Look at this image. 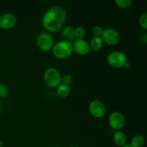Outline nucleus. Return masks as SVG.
<instances>
[{
	"label": "nucleus",
	"mask_w": 147,
	"mask_h": 147,
	"mask_svg": "<svg viewBox=\"0 0 147 147\" xmlns=\"http://www.w3.org/2000/svg\"><path fill=\"white\" fill-rule=\"evenodd\" d=\"M139 26L144 29V30H147V13L144 12L139 17Z\"/></svg>",
	"instance_id": "obj_18"
},
{
	"label": "nucleus",
	"mask_w": 147,
	"mask_h": 147,
	"mask_svg": "<svg viewBox=\"0 0 147 147\" xmlns=\"http://www.w3.org/2000/svg\"><path fill=\"white\" fill-rule=\"evenodd\" d=\"M37 46L41 51L48 52L54 45V39L48 32H41L37 37Z\"/></svg>",
	"instance_id": "obj_5"
},
{
	"label": "nucleus",
	"mask_w": 147,
	"mask_h": 147,
	"mask_svg": "<svg viewBox=\"0 0 147 147\" xmlns=\"http://www.w3.org/2000/svg\"><path fill=\"white\" fill-rule=\"evenodd\" d=\"M109 123L113 130L121 131L126 124V119L123 113L119 111H113L109 116Z\"/></svg>",
	"instance_id": "obj_7"
},
{
	"label": "nucleus",
	"mask_w": 147,
	"mask_h": 147,
	"mask_svg": "<svg viewBox=\"0 0 147 147\" xmlns=\"http://www.w3.org/2000/svg\"><path fill=\"white\" fill-rule=\"evenodd\" d=\"M62 36L64 38V40L68 42H73L75 40L74 35V27L71 26H66L62 29Z\"/></svg>",
	"instance_id": "obj_12"
},
{
	"label": "nucleus",
	"mask_w": 147,
	"mask_h": 147,
	"mask_svg": "<svg viewBox=\"0 0 147 147\" xmlns=\"http://www.w3.org/2000/svg\"><path fill=\"white\" fill-rule=\"evenodd\" d=\"M128 62L126 54L121 51H113L107 57V63L114 68H123Z\"/></svg>",
	"instance_id": "obj_4"
},
{
	"label": "nucleus",
	"mask_w": 147,
	"mask_h": 147,
	"mask_svg": "<svg viewBox=\"0 0 147 147\" xmlns=\"http://www.w3.org/2000/svg\"><path fill=\"white\" fill-rule=\"evenodd\" d=\"M2 144H3V143H2V141H1V139H0V147H1V146H2Z\"/></svg>",
	"instance_id": "obj_25"
},
{
	"label": "nucleus",
	"mask_w": 147,
	"mask_h": 147,
	"mask_svg": "<svg viewBox=\"0 0 147 147\" xmlns=\"http://www.w3.org/2000/svg\"><path fill=\"white\" fill-rule=\"evenodd\" d=\"M51 50L55 57L60 60H65L73 54V45L71 42L61 40L55 43Z\"/></svg>",
	"instance_id": "obj_2"
},
{
	"label": "nucleus",
	"mask_w": 147,
	"mask_h": 147,
	"mask_svg": "<svg viewBox=\"0 0 147 147\" xmlns=\"http://www.w3.org/2000/svg\"><path fill=\"white\" fill-rule=\"evenodd\" d=\"M103 30L104 29L101 26L96 25L92 28V33H93V36H95V37H101L102 34L103 32Z\"/></svg>",
	"instance_id": "obj_20"
},
{
	"label": "nucleus",
	"mask_w": 147,
	"mask_h": 147,
	"mask_svg": "<svg viewBox=\"0 0 147 147\" xmlns=\"http://www.w3.org/2000/svg\"><path fill=\"white\" fill-rule=\"evenodd\" d=\"M73 78L71 75L70 74H65L62 76L61 77V83L67 86H70L73 83Z\"/></svg>",
	"instance_id": "obj_19"
},
{
	"label": "nucleus",
	"mask_w": 147,
	"mask_h": 147,
	"mask_svg": "<svg viewBox=\"0 0 147 147\" xmlns=\"http://www.w3.org/2000/svg\"><path fill=\"white\" fill-rule=\"evenodd\" d=\"M74 35L75 40L76 39H84L86 35V30L84 27L81 26H78L76 28H74Z\"/></svg>",
	"instance_id": "obj_16"
},
{
	"label": "nucleus",
	"mask_w": 147,
	"mask_h": 147,
	"mask_svg": "<svg viewBox=\"0 0 147 147\" xmlns=\"http://www.w3.org/2000/svg\"><path fill=\"white\" fill-rule=\"evenodd\" d=\"M67 18V12L64 7L55 5L50 7L44 13L42 18V24L49 32H57L63 29Z\"/></svg>",
	"instance_id": "obj_1"
},
{
	"label": "nucleus",
	"mask_w": 147,
	"mask_h": 147,
	"mask_svg": "<svg viewBox=\"0 0 147 147\" xmlns=\"http://www.w3.org/2000/svg\"><path fill=\"white\" fill-rule=\"evenodd\" d=\"M1 101H0V111H1Z\"/></svg>",
	"instance_id": "obj_26"
},
{
	"label": "nucleus",
	"mask_w": 147,
	"mask_h": 147,
	"mask_svg": "<svg viewBox=\"0 0 147 147\" xmlns=\"http://www.w3.org/2000/svg\"><path fill=\"white\" fill-rule=\"evenodd\" d=\"M121 147H131V146L129 144H125V145H123V146H122Z\"/></svg>",
	"instance_id": "obj_24"
},
{
	"label": "nucleus",
	"mask_w": 147,
	"mask_h": 147,
	"mask_svg": "<svg viewBox=\"0 0 147 147\" xmlns=\"http://www.w3.org/2000/svg\"><path fill=\"white\" fill-rule=\"evenodd\" d=\"M73 52L81 56H85L90 53L89 42L85 39H76L72 42Z\"/></svg>",
	"instance_id": "obj_9"
},
{
	"label": "nucleus",
	"mask_w": 147,
	"mask_h": 147,
	"mask_svg": "<svg viewBox=\"0 0 147 147\" xmlns=\"http://www.w3.org/2000/svg\"><path fill=\"white\" fill-rule=\"evenodd\" d=\"M144 136L142 134H138L134 136L131 141L130 145L131 147H142L144 144Z\"/></svg>",
	"instance_id": "obj_15"
},
{
	"label": "nucleus",
	"mask_w": 147,
	"mask_h": 147,
	"mask_svg": "<svg viewBox=\"0 0 147 147\" xmlns=\"http://www.w3.org/2000/svg\"><path fill=\"white\" fill-rule=\"evenodd\" d=\"M113 141L116 146L121 147L126 144L127 136L122 131H116L113 134Z\"/></svg>",
	"instance_id": "obj_11"
},
{
	"label": "nucleus",
	"mask_w": 147,
	"mask_h": 147,
	"mask_svg": "<svg viewBox=\"0 0 147 147\" xmlns=\"http://www.w3.org/2000/svg\"><path fill=\"white\" fill-rule=\"evenodd\" d=\"M51 147H59V146H51Z\"/></svg>",
	"instance_id": "obj_28"
},
{
	"label": "nucleus",
	"mask_w": 147,
	"mask_h": 147,
	"mask_svg": "<svg viewBox=\"0 0 147 147\" xmlns=\"http://www.w3.org/2000/svg\"><path fill=\"white\" fill-rule=\"evenodd\" d=\"M61 77L59 70L54 67H47L43 74L44 83L50 88H56L61 83Z\"/></svg>",
	"instance_id": "obj_3"
},
{
	"label": "nucleus",
	"mask_w": 147,
	"mask_h": 147,
	"mask_svg": "<svg viewBox=\"0 0 147 147\" xmlns=\"http://www.w3.org/2000/svg\"><path fill=\"white\" fill-rule=\"evenodd\" d=\"M88 110L91 116L96 119H101L106 114V107L99 100H92L88 106Z\"/></svg>",
	"instance_id": "obj_8"
},
{
	"label": "nucleus",
	"mask_w": 147,
	"mask_h": 147,
	"mask_svg": "<svg viewBox=\"0 0 147 147\" xmlns=\"http://www.w3.org/2000/svg\"><path fill=\"white\" fill-rule=\"evenodd\" d=\"M103 43L109 46L116 45L120 41V34L114 28L109 27L103 30V32L101 35Z\"/></svg>",
	"instance_id": "obj_6"
},
{
	"label": "nucleus",
	"mask_w": 147,
	"mask_h": 147,
	"mask_svg": "<svg viewBox=\"0 0 147 147\" xmlns=\"http://www.w3.org/2000/svg\"><path fill=\"white\" fill-rule=\"evenodd\" d=\"M8 92L7 86L0 83V98H5L8 95Z\"/></svg>",
	"instance_id": "obj_21"
},
{
	"label": "nucleus",
	"mask_w": 147,
	"mask_h": 147,
	"mask_svg": "<svg viewBox=\"0 0 147 147\" xmlns=\"http://www.w3.org/2000/svg\"><path fill=\"white\" fill-rule=\"evenodd\" d=\"M103 41L102 40L101 37H95L93 36L90 40L89 42V46H90V50L93 51H99L101 50L103 46Z\"/></svg>",
	"instance_id": "obj_13"
},
{
	"label": "nucleus",
	"mask_w": 147,
	"mask_h": 147,
	"mask_svg": "<svg viewBox=\"0 0 147 147\" xmlns=\"http://www.w3.org/2000/svg\"><path fill=\"white\" fill-rule=\"evenodd\" d=\"M56 92H57V96L60 98H67V96H69L70 93V86H67V85L60 83L56 88Z\"/></svg>",
	"instance_id": "obj_14"
},
{
	"label": "nucleus",
	"mask_w": 147,
	"mask_h": 147,
	"mask_svg": "<svg viewBox=\"0 0 147 147\" xmlns=\"http://www.w3.org/2000/svg\"><path fill=\"white\" fill-rule=\"evenodd\" d=\"M115 4L119 8L125 9L131 6L132 1L131 0H116Z\"/></svg>",
	"instance_id": "obj_17"
},
{
	"label": "nucleus",
	"mask_w": 147,
	"mask_h": 147,
	"mask_svg": "<svg viewBox=\"0 0 147 147\" xmlns=\"http://www.w3.org/2000/svg\"><path fill=\"white\" fill-rule=\"evenodd\" d=\"M70 147H78V146H70Z\"/></svg>",
	"instance_id": "obj_27"
},
{
	"label": "nucleus",
	"mask_w": 147,
	"mask_h": 147,
	"mask_svg": "<svg viewBox=\"0 0 147 147\" xmlns=\"http://www.w3.org/2000/svg\"><path fill=\"white\" fill-rule=\"evenodd\" d=\"M131 66V63H129V62L128 61L127 63H126V65H124L123 68H125V69H130Z\"/></svg>",
	"instance_id": "obj_23"
},
{
	"label": "nucleus",
	"mask_w": 147,
	"mask_h": 147,
	"mask_svg": "<svg viewBox=\"0 0 147 147\" xmlns=\"http://www.w3.org/2000/svg\"><path fill=\"white\" fill-rule=\"evenodd\" d=\"M17 24V17L11 13H4L0 16V27L4 30H10Z\"/></svg>",
	"instance_id": "obj_10"
},
{
	"label": "nucleus",
	"mask_w": 147,
	"mask_h": 147,
	"mask_svg": "<svg viewBox=\"0 0 147 147\" xmlns=\"http://www.w3.org/2000/svg\"><path fill=\"white\" fill-rule=\"evenodd\" d=\"M140 40L142 42L144 43V44H146V43L147 42V34L146 33H142V34H141Z\"/></svg>",
	"instance_id": "obj_22"
}]
</instances>
